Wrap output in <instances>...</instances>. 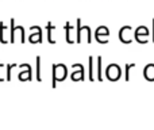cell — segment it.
Instances as JSON below:
<instances>
[{
    "mask_svg": "<svg viewBox=\"0 0 154 130\" xmlns=\"http://www.w3.org/2000/svg\"><path fill=\"white\" fill-rule=\"evenodd\" d=\"M68 76V69L64 64H54L53 65V88H56L57 81H62Z\"/></svg>",
    "mask_w": 154,
    "mask_h": 130,
    "instance_id": "cell-1",
    "label": "cell"
},
{
    "mask_svg": "<svg viewBox=\"0 0 154 130\" xmlns=\"http://www.w3.org/2000/svg\"><path fill=\"white\" fill-rule=\"evenodd\" d=\"M122 76V69L118 64H109L106 69V77L109 81H116Z\"/></svg>",
    "mask_w": 154,
    "mask_h": 130,
    "instance_id": "cell-2",
    "label": "cell"
},
{
    "mask_svg": "<svg viewBox=\"0 0 154 130\" xmlns=\"http://www.w3.org/2000/svg\"><path fill=\"white\" fill-rule=\"evenodd\" d=\"M108 35H109V30L107 29L106 26H100L96 29V33H95V37H96V41L100 43H106L107 40H108Z\"/></svg>",
    "mask_w": 154,
    "mask_h": 130,
    "instance_id": "cell-3",
    "label": "cell"
},
{
    "mask_svg": "<svg viewBox=\"0 0 154 130\" xmlns=\"http://www.w3.org/2000/svg\"><path fill=\"white\" fill-rule=\"evenodd\" d=\"M75 72L72 73V80L73 81H81L84 80V66L81 64H73Z\"/></svg>",
    "mask_w": 154,
    "mask_h": 130,
    "instance_id": "cell-4",
    "label": "cell"
},
{
    "mask_svg": "<svg viewBox=\"0 0 154 130\" xmlns=\"http://www.w3.org/2000/svg\"><path fill=\"white\" fill-rule=\"evenodd\" d=\"M119 38L122 42L125 43H130L131 42V27L130 26H125L120 29L119 31Z\"/></svg>",
    "mask_w": 154,
    "mask_h": 130,
    "instance_id": "cell-5",
    "label": "cell"
},
{
    "mask_svg": "<svg viewBox=\"0 0 154 130\" xmlns=\"http://www.w3.org/2000/svg\"><path fill=\"white\" fill-rule=\"evenodd\" d=\"M142 35H143V37H147V35H149V30H147V27L139 26L138 29L135 30V33H134V37H135V40L138 41L139 43H145L143 40H142Z\"/></svg>",
    "mask_w": 154,
    "mask_h": 130,
    "instance_id": "cell-6",
    "label": "cell"
},
{
    "mask_svg": "<svg viewBox=\"0 0 154 130\" xmlns=\"http://www.w3.org/2000/svg\"><path fill=\"white\" fill-rule=\"evenodd\" d=\"M143 77L147 81H154V64H147L143 69Z\"/></svg>",
    "mask_w": 154,
    "mask_h": 130,
    "instance_id": "cell-7",
    "label": "cell"
},
{
    "mask_svg": "<svg viewBox=\"0 0 154 130\" xmlns=\"http://www.w3.org/2000/svg\"><path fill=\"white\" fill-rule=\"evenodd\" d=\"M35 31L37 33H31V35H30V42L31 43H37L42 41V30H41V27L35 26Z\"/></svg>",
    "mask_w": 154,
    "mask_h": 130,
    "instance_id": "cell-8",
    "label": "cell"
},
{
    "mask_svg": "<svg viewBox=\"0 0 154 130\" xmlns=\"http://www.w3.org/2000/svg\"><path fill=\"white\" fill-rule=\"evenodd\" d=\"M19 80H31V68H30V65L27 66L26 72L19 73Z\"/></svg>",
    "mask_w": 154,
    "mask_h": 130,
    "instance_id": "cell-9",
    "label": "cell"
},
{
    "mask_svg": "<svg viewBox=\"0 0 154 130\" xmlns=\"http://www.w3.org/2000/svg\"><path fill=\"white\" fill-rule=\"evenodd\" d=\"M97 79H99V81L103 80V76H101V57L100 56L97 57Z\"/></svg>",
    "mask_w": 154,
    "mask_h": 130,
    "instance_id": "cell-10",
    "label": "cell"
},
{
    "mask_svg": "<svg viewBox=\"0 0 154 130\" xmlns=\"http://www.w3.org/2000/svg\"><path fill=\"white\" fill-rule=\"evenodd\" d=\"M53 29H54L53 24H51V23H48V31H49V33H48V35H49V41H50L51 43L56 42V41L53 40V37H51V34H53V33H51V31H53Z\"/></svg>",
    "mask_w": 154,
    "mask_h": 130,
    "instance_id": "cell-11",
    "label": "cell"
},
{
    "mask_svg": "<svg viewBox=\"0 0 154 130\" xmlns=\"http://www.w3.org/2000/svg\"><path fill=\"white\" fill-rule=\"evenodd\" d=\"M70 29H72V26H70V23H66L65 24V30H66V40L69 43H72V38H70Z\"/></svg>",
    "mask_w": 154,
    "mask_h": 130,
    "instance_id": "cell-12",
    "label": "cell"
},
{
    "mask_svg": "<svg viewBox=\"0 0 154 130\" xmlns=\"http://www.w3.org/2000/svg\"><path fill=\"white\" fill-rule=\"evenodd\" d=\"M92 68H93V57H89V80H95Z\"/></svg>",
    "mask_w": 154,
    "mask_h": 130,
    "instance_id": "cell-13",
    "label": "cell"
}]
</instances>
